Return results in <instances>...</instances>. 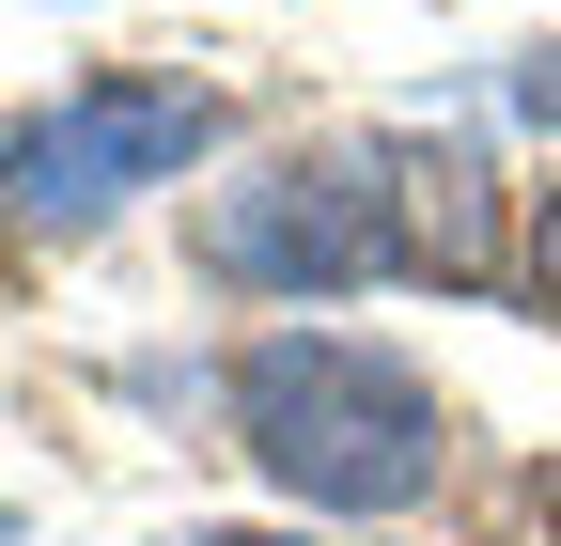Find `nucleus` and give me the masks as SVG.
I'll return each instance as SVG.
<instances>
[{
	"instance_id": "nucleus-7",
	"label": "nucleus",
	"mask_w": 561,
	"mask_h": 546,
	"mask_svg": "<svg viewBox=\"0 0 561 546\" xmlns=\"http://www.w3.org/2000/svg\"><path fill=\"white\" fill-rule=\"evenodd\" d=\"M187 546H265V531H187Z\"/></svg>"
},
{
	"instance_id": "nucleus-4",
	"label": "nucleus",
	"mask_w": 561,
	"mask_h": 546,
	"mask_svg": "<svg viewBox=\"0 0 561 546\" xmlns=\"http://www.w3.org/2000/svg\"><path fill=\"white\" fill-rule=\"evenodd\" d=\"M515 282H530V312H546V328H561V187H546V203H530V250H515Z\"/></svg>"
},
{
	"instance_id": "nucleus-2",
	"label": "nucleus",
	"mask_w": 561,
	"mask_h": 546,
	"mask_svg": "<svg viewBox=\"0 0 561 546\" xmlns=\"http://www.w3.org/2000/svg\"><path fill=\"white\" fill-rule=\"evenodd\" d=\"M234 437L297 515H405L453 468V390L359 328H265L234 360Z\"/></svg>"
},
{
	"instance_id": "nucleus-6",
	"label": "nucleus",
	"mask_w": 561,
	"mask_h": 546,
	"mask_svg": "<svg viewBox=\"0 0 561 546\" xmlns=\"http://www.w3.org/2000/svg\"><path fill=\"white\" fill-rule=\"evenodd\" d=\"M546 546H561V468H546Z\"/></svg>"
},
{
	"instance_id": "nucleus-3",
	"label": "nucleus",
	"mask_w": 561,
	"mask_h": 546,
	"mask_svg": "<svg viewBox=\"0 0 561 546\" xmlns=\"http://www.w3.org/2000/svg\"><path fill=\"white\" fill-rule=\"evenodd\" d=\"M203 141H219L203 79H79V94L0 125V235H94L140 187L203 172Z\"/></svg>"
},
{
	"instance_id": "nucleus-5",
	"label": "nucleus",
	"mask_w": 561,
	"mask_h": 546,
	"mask_svg": "<svg viewBox=\"0 0 561 546\" xmlns=\"http://www.w3.org/2000/svg\"><path fill=\"white\" fill-rule=\"evenodd\" d=\"M500 94H515L530 125H561V47H530V62H515V79H500Z\"/></svg>"
},
{
	"instance_id": "nucleus-8",
	"label": "nucleus",
	"mask_w": 561,
	"mask_h": 546,
	"mask_svg": "<svg viewBox=\"0 0 561 546\" xmlns=\"http://www.w3.org/2000/svg\"><path fill=\"white\" fill-rule=\"evenodd\" d=\"M0 546H16V515H0Z\"/></svg>"
},
{
	"instance_id": "nucleus-1",
	"label": "nucleus",
	"mask_w": 561,
	"mask_h": 546,
	"mask_svg": "<svg viewBox=\"0 0 561 546\" xmlns=\"http://www.w3.org/2000/svg\"><path fill=\"white\" fill-rule=\"evenodd\" d=\"M203 265L250 297H359V282H500V172L483 141H297L203 187Z\"/></svg>"
}]
</instances>
